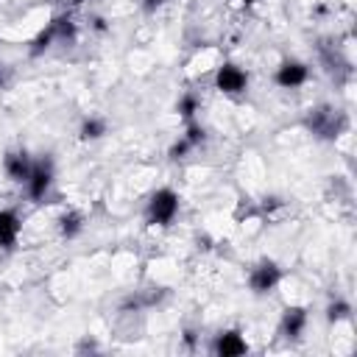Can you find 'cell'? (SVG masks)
<instances>
[{"mask_svg": "<svg viewBox=\"0 0 357 357\" xmlns=\"http://www.w3.org/2000/svg\"><path fill=\"white\" fill-rule=\"evenodd\" d=\"M178 215V195L170 187H162L151 195L148 209H145V220L151 226H170Z\"/></svg>", "mask_w": 357, "mask_h": 357, "instance_id": "1", "label": "cell"}, {"mask_svg": "<svg viewBox=\"0 0 357 357\" xmlns=\"http://www.w3.org/2000/svg\"><path fill=\"white\" fill-rule=\"evenodd\" d=\"M346 126V117L337 112V109H329V106H321V109H312L310 117H307V128L324 139H335Z\"/></svg>", "mask_w": 357, "mask_h": 357, "instance_id": "2", "label": "cell"}, {"mask_svg": "<svg viewBox=\"0 0 357 357\" xmlns=\"http://www.w3.org/2000/svg\"><path fill=\"white\" fill-rule=\"evenodd\" d=\"M279 282H282V268H279L273 259H262V262H257V265L251 268V273H248V287H251L257 296L271 293Z\"/></svg>", "mask_w": 357, "mask_h": 357, "instance_id": "3", "label": "cell"}, {"mask_svg": "<svg viewBox=\"0 0 357 357\" xmlns=\"http://www.w3.org/2000/svg\"><path fill=\"white\" fill-rule=\"evenodd\" d=\"M245 86H248V73L243 67H237L231 61H226V64L218 67V73H215V89H220L223 95H240V92H245Z\"/></svg>", "mask_w": 357, "mask_h": 357, "instance_id": "4", "label": "cell"}, {"mask_svg": "<svg viewBox=\"0 0 357 357\" xmlns=\"http://www.w3.org/2000/svg\"><path fill=\"white\" fill-rule=\"evenodd\" d=\"M50 184H53V162H50V159H39V162H33L31 176H28V181H25L28 195H31L33 201H42V198L47 195Z\"/></svg>", "mask_w": 357, "mask_h": 357, "instance_id": "5", "label": "cell"}, {"mask_svg": "<svg viewBox=\"0 0 357 357\" xmlns=\"http://www.w3.org/2000/svg\"><path fill=\"white\" fill-rule=\"evenodd\" d=\"M31 167H33V159L28 156V151H8L3 156V170L11 181H20L25 184L28 176H31Z\"/></svg>", "mask_w": 357, "mask_h": 357, "instance_id": "6", "label": "cell"}, {"mask_svg": "<svg viewBox=\"0 0 357 357\" xmlns=\"http://www.w3.org/2000/svg\"><path fill=\"white\" fill-rule=\"evenodd\" d=\"M310 78V67L301 61H282L276 70V84L282 89H296Z\"/></svg>", "mask_w": 357, "mask_h": 357, "instance_id": "7", "label": "cell"}, {"mask_svg": "<svg viewBox=\"0 0 357 357\" xmlns=\"http://www.w3.org/2000/svg\"><path fill=\"white\" fill-rule=\"evenodd\" d=\"M245 351H248V343L240 335V329H226L215 337V354H220V357H240Z\"/></svg>", "mask_w": 357, "mask_h": 357, "instance_id": "8", "label": "cell"}, {"mask_svg": "<svg viewBox=\"0 0 357 357\" xmlns=\"http://www.w3.org/2000/svg\"><path fill=\"white\" fill-rule=\"evenodd\" d=\"M20 215L14 209H0V248H14L17 245V237H20Z\"/></svg>", "mask_w": 357, "mask_h": 357, "instance_id": "9", "label": "cell"}, {"mask_svg": "<svg viewBox=\"0 0 357 357\" xmlns=\"http://www.w3.org/2000/svg\"><path fill=\"white\" fill-rule=\"evenodd\" d=\"M304 326H307V310L304 307H287L282 312V335L284 337H290V340L301 337Z\"/></svg>", "mask_w": 357, "mask_h": 357, "instance_id": "10", "label": "cell"}, {"mask_svg": "<svg viewBox=\"0 0 357 357\" xmlns=\"http://www.w3.org/2000/svg\"><path fill=\"white\" fill-rule=\"evenodd\" d=\"M47 25H50L56 42H70V39H75V22H73L70 14H59V17H53Z\"/></svg>", "mask_w": 357, "mask_h": 357, "instance_id": "11", "label": "cell"}, {"mask_svg": "<svg viewBox=\"0 0 357 357\" xmlns=\"http://www.w3.org/2000/svg\"><path fill=\"white\" fill-rule=\"evenodd\" d=\"M106 134V120L103 117H86L84 123H81V128H78V137L84 139V142H95V139H100Z\"/></svg>", "mask_w": 357, "mask_h": 357, "instance_id": "12", "label": "cell"}, {"mask_svg": "<svg viewBox=\"0 0 357 357\" xmlns=\"http://www.w3.org/2000/svg\"><path fill=\"white\" fill-rule=\"evenodd\" d=\"M81 229H84V218H81L78 212H64V215L59 218V231H61V237L73 240V237L81 234Z\"/></svg>", "mask_w": 357, "mask_h": 357, "instance_id": "13", "label": "cell"}, {"mask_svg": "<svg viewBox=\"0 0 357 357\" xmlns=\"http://www.w3.org/2000/svg\"><path fill=\"white\" fill-rule=\"evenodd\" d=\"M198 109H201V100H198L195 92H184V95L178 98V103H176V112H178V117H184V120H195Z\"/></svg>", "mask_w": 357, "mask_h": 357, "instance_id": "14", "label": "cell"}, {"mask_svg": "<svg viewBox=\"0 0 357 357\" xmlns=\"http://www.w3.org/2000/svg\"><path fill=\"white\" fill-rule=\"evenodd\" d=\"M56 42V36H53V31H50V25H45L36 36H33V42H31V56H42L50 45Z\"/></svg>", "mask_w": 357, "mask_h": 357, "instance_id": "15", "label": "cell"}, {"mask_svg": "<svg viewBox=\"0 0 357 357\" xmlns=\"http://www.w3.org/2000/svg\"><path fill=\"white\" fill-rule=\"evenodd\" d=\"M181 137L190 142V148H198V145L206 139V131H204V126H201V123H195V120H187V131H184Z\"/></svg>", "mask_w": 357, "mask_h": 357, "instance_id": "16", "label": "cell"}, {"mask_svg": "<svg viewBox=\"0 0 357 357\" xmlns=\"http://www.w3.org/2000/svg\"><path fill=\"white\" fill-rule=\"evenodd\" d=\"M349 315H351L349 301H332V304L326 307V321H329V324H337V321H343V318H349Z\"/></svg>", "mask_w": 357, "mask_h": 357, "instance_id": "17", "label": "cell"}, {"mask_svg": "<svg viewBox=\"0 0 357 357\" xmlns=\"http://www.w3.org/2000/svg\"><path fill=\"white\" fill-rule=\"evenodd\" d=\"M187 151H192V148H190V142H187L184 137H178V139H176V142L170 145V151H167V156H170V159H181V156H184Z\"/></svg>", "mask_w": 357, "mask_h": 357, "instance_id": "18", "label": "cell"}, {"mask_svg": "<svg viewBox=\"0 0 357 357\" xmlns=\"http://www.w3.org/2000/svg\"><path fill=\"white\" fill-rule=\"evenodd\" d=\"M8 78H11V67H8V64H3V61H0V89H3V86H6V84H8Z\"/></svg>", "mask_w": 357, "mask_h": 357, "instance_id": "19", "label": "cell"}, {"mask_svg": "<svg viewBox=\"0 0 357 357\" xmlns=\"http://www.w3.org/2000/svg\"><path fill=\"white\" fill-rule=\"evenodd\" d=\"M106 28H109L106 20H103V17H95V31H98V33H106Z\"/></svg>", "mask_w": 357, "mask_h": 357, "instance_id": "20", "label": "cell"}, {"mask_svg": "<svg viewBox=\"0 0 357 357\" xmlns=\"http://www.w3.org/2000/svg\"><path fill=\"white\" fill-rule=\"evenodd\" d=\"M184 343H187L190 349L195 346V332H192V329H187V332H184Z\"/></svg>", "mask_w": 357, "mask_h": 357, "instance_id": "21", "label": "cell"}, {"mask_svg": "<svg viewBox=\"0 0 357 357\" xmlns=\"http://www.w3.org/2000/svg\"><path fill=\"white\" fill-rule=\"evenodd\" d=\"M156 3H159V0H145V6H148V8H153Z\"/></svg>", "mask_w": 357, "mask_h": 357, "instance_id": "22", "label": "cell"}, {"mask_svg": "<svg viewBox=\"0 0 357 357\" xmlns=\"http://www.w3.org/2000/svg\"><path fill=\"white\" fill-rule=\"evenodd\" d=\"M70 3H73V6H81V3H84V0H70Z\"/></svg>", "mask_w": 357, "mask_h": 357, "instance_id": "23", "label": "cell"}, {"mask_svg": "<svg viewBox=\"0 0 357 357\" xmlns=\"http://www.w3.org/2000/svg\"><path fill=\"white\" fill-rule=\"evenodd\" d=\"M243 3H245V6H251V3H254V0H243Z\"/></svg>", "mask_w": 357, "mask_h": 357, "instance_id": "24", "label": "cell"}]
</instances>
